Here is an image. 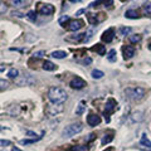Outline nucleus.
Listing matches in <instances>:
<instances>
[{
  "label": "nucleus",
  "instance_id": "f257e3e1",
  "mask_svg": "<svg viewBox=\"0 0 151 151\" xmlns=\"http://www.w3.org/2000/svg\"><path fill=\"white\" fill-rule=\"evenodd\" d=\"M48 98L54 105H62L63 102L67 101L68 94L60 87H50L48 91Z\"/></svg>",
  "mask_w": 151,
  "mask_h": 151
},
{
  "label": "nucleus",
  "instance_id": "f03ea898",
  "mask_svg": "<svg viewBox=\"0 0 151 151\" xmlns=\"http://www.w3.org/2000/svg\"><path fill=\"white\" fill-rule=\"evenodd\" d=\"M126 97L131 101H140L146 94V89L142 87H129L125 89Z\"/></svg>",
  "mask_w": 151,
  "mask_h": 151
},
{
  "label": "nucleus",
  "instance_id": "7ed1b4c3",
  "mask_svg": "<svg viewBox=\"0 0 151 151\" xmlns=\"http://www.w3.org/2000/svg\"><path fill=\"white\" fill-rule=\"evenodd\" d=\"M82 130H83L82 124H72V125L67 126L65 129H63L62 136H63V137H72V136L79 134Z\"/></svg>",
  "mask_w": 151,
  "mask_h": 151
},
{
  "label": "nucleus",
  "instance_id": "20e7f679",
  "mask_svg": "<svg viewBox=\"0 0 151 151\" xmlns=\"http://www.w3.org/2000/svg\"><path fill=\"white\" fill-rule=\"evenodd\" d=\"M87 19H88V23L91 25H96L98 23L103 22L106 19V15L103 13H98V14H87Z\"/></svg>",
  "mask_w": 151,
  "mask_h": 151
},
{
  "label": "nucleus",
  "instance_id": "39448f33",
  "mask_svg": "<svg viewBox=\"0 0 151 151\" xmlns=\"http://www.w3.org/2000/svg\"><path fill=\"white\" fill-rule=\"evenodd\" d=\"M15 83L19 84V86H30V84L35 83V79L29 74H24L22 77H18L15 79Z\"/></svg>",
  "mask_w": 151,
  "mask_h": 151
},
{
  "label": "nucleus",
  "instance_id": "423d86ee",
  "mask_svg": "<svg viewBox=\"0 0 151 151\" xmlns=\"http://www.w3.org/2000/svg\"><path fill=\"white\" fill-rule=\"evenodd\" d=\"M84 22L82 19H74V20H69V23L67 24V29L70 32H77L81 28H83Z\"/></svg>",
  "mask_w": 151,
  "mask_h": 151
},
{
  "label": "nucleus",
  "instance_id": "0eeeda50",
  "mask_svg": "<svg viewBox=\"0 0 151 151\" xmlns=\"http://www.w3.org/2000/svg\"><path fill=\"white\" fill-rule=\"evenodd\" d=\"M116 110H117V102L113 98H108L105 106V116H110Z\"/></svg>",
  "mask_w": 151,
  "mask_h": 151
},
{
  "label": "nucleus",
  "instance_id": "6e6552de",
  "mask_svg": "<svg viewBox=\"0 0 151 151\" xmlns=\"http://www.w3.org/2000/svg\"><path fill=\"white\" fill-rule=\"evenodd\" d=\"M38 5H39L38 12H39L42 15H50V14H53L55 12V8L52 5V4H38Z\"/></svg>",
  "mask_w": 151,
  "mask_h": 151
},
{
  "label": "nucleus",
  "instance_id": "1a4fd4ad",
  "mask_svg": "<svg viewBox=\"0 0 151 151\" xmlns=\"http://www.w3.org/2000/svg\"><path fill=\"white\" fill-rule=\"evenodd\" d=\"M69 86L72 87V88H74V89H82L83 87L87 86V83H86V81H84V79H82L81 77H74L72 81H70Z\"/></svg>",
  "mask_w": 151,
  "mask_h": 151
},
{
  "label": "nucleus",
  "instance_id": "9d476101",
  "mask_svg": "<svg viewBox=\"0 0 151 151\" xmlns=\"http://www.w3.org/2000/svg\"><path fill=\"white\" fill-rule=\"evenodd\" d=\"M113 38H115V29L110 28V29H107L106 32H103L101 39H102V42H105V43H111L113 40Z\"/></svg>",
  "mask_w": 151,
  "mask_h": 151
},
{
  "label": "nucleus",
  "instance_id": "9b49d317",
  "mask_svg": "<svg viewBox=\"0 0 151 151\" xmlns=\"http://www.w3.org/2000/svg\"><path fill=\"white\" fill-rule=\"evenodd\" d=\"M87 124L89 126H92V127L100 125L101 124V117L98 115H93V113H91V115L87 116Z\"/></svg>",
  "mask_w": 151,
  "mask_h": 151
},
{
  "label": "nucleus",
  "instance_id": "f8f14e48",
  "mask_svg": "<svg viewBox=\"0 0 151 151\" xmlns=\"http://www.w3.org/2000/svg\"><path fill=\"white\" fill-rule=\"evenodd\" d=\"M135 55V48L132 45H126L124 47V58L125 59H130Z\"/></svg>",
  "mask_w": 151,
  "mask_h": 151
},
{
  "label": "nucleus",
  "instance_id": "ddd939ff",
  "mask_svg": "<svg viewBox=\"0 0 151 151\" xmlns=\"http://www.w3.org/2000/svg\"><path fill=\"white\" fill-rule=\"evenodd\" d=\"M84 34H73V37H65V40L67 42H72V43H79V42H83L84 39Z\"/></svg>",
  "mask_w": 151,
  "mask_h": 151
},
{
  "label": "nucleus",
  "instance_id": "4468645a",
  "mask_svg": "<svg viewBox=\"0 0 151 151\" xmlns=\"http://www.w3.org/2000/svg\"><path fill=\"white\" fill-rule=\"evenodd\" d=\"M62 111H63L62 105H54V103H53V106H50V107L48 108L49 115H52V116L58 115V113H59V112H62Z\"/></svg>",
  "mask_w": 151,
  "mask_h": 151
},
{
  "label": "nucleus",
  "instance_id": "2eb2a0df",
  "mask_svg": "<svg viewBox=\"0 0 151 151\" xmlns=\"http://www.w3.org/2000/svg\"><path fill=\"white\" fill-rule=\"evenodd\" d=\"M100 4H105V6H110V5H112L113 4V0H96V1H93V3H91V8H96V6H98Z\"/></svg>",
  "mask_w": 151,
  "mask_h": 151
},
{
  "label": "nucleus",
  "instance_id": "dca6fc26",
  "mask_svg": "<svg viewBox=\"0 0 151 151\" xmlns=\"http://www.w3.org/2000/svg\"><path fill=\"white\" fill-rule=\"evenodd\" d=\"M142 115L144 113L141 111H135L131 113V122H140L141 120H142Z\"/></svg>",
  "mask_w": 151,
  "mask_h": 151
},
{
  "label": "nucleus",
  "instance_id": "f3484780",
  "mask_svg": "<svg viewBox=\"0 0 151 151\" xmlns=\"http://www.w3.org/2000/svg\"><path fill=\"white\" fill-rule=\"evenodd\" d=\"M86 106H87L86 101H81V102H79L78 106H77V108H76V115H77V116H81L82 113L86 111Z\"/></svg>",
  "mask_w": 151,
  "mask_h": 151
},
{
  "label": "nucleus",
  "instance_id": "a211bd4d",
  "mask_svg": "<svg viewBox=\"0 0 151 151\" xmlns=\"http://www.w3.org/2000/svg\"><path fill=\"white\" fill-rule=\"evenodd\" d=\"M140 144L144 146V147H147V149H151V141L149 140L147 135L146 134H142L141 135V140H140Z\"/></svg>",
  "mask_w": 151,
  "mask_h": 151
},
{
  "label": "nucleus",
  "instance_id": "6ab92c4d",
  "mask_svg": "<svg viewBox=\"0 0 151 151\" xmlns=\"http://www.w3.org/2000/svg\"><path fill=\"white\" fill-rule=\"evenodd\" d=\"M92 50L96 52V53H98L100 55H103L106 53V47L102 45V44H96L94 47H92Z\"/></svg>",
  "mask_w": 151,
  "mask_h": 151
},
{
  "label": "nucleus",
  "instance_id": "aec40b11",
  "mask_svg": "<svg viewBox=\"0 0 151 151\" xmlns=\"http://www.w3.org/2000/svg\"><path fill=\"white\" fill-rule=\"evenodd\" d=\"M43 69L52 72V70H55V69H57V65H55L54 63H52L50 60H45V62L43 63Z\"/></svg>",
  "mask_w": 151,
  "mask_h": 151
},
{
  "label": "nucleus",
  "instance_id": "412c9836",
  "mask_svg": "<svg viewBox=\"0 0 151 151\" xmlns=\"http://www.w3.org/2000/svg\"><path fill=\"white\" fill-rule=\"evenodd\" d=\"M50 55L53 57V58H57V59H63V58L67 57V52H64V50H55Z\"/></svg>",
  "mask_w": 151,
  "mask_h": 151
},
{
  "label": "nucleus",
  "instance_id": "4be33fe9",
  "mask_svg": "<svg viewBox=\"0 0 151 151\" xmlns=\"http://www.w3.org/2000/svg\"><path fill=\"white\" fill-rule=\"evenodd\" d=\"M125 17L129 18V19H137L139 18V13L135 10V9H130L125 13Z\"/></svg>",
  "mask_w": 151,
  "mask_h": 151
},
{
  "label": "nucleus",
  "instance_id": "5701e85b",
  "mask_svg": "<svg viewBox=\"0 0 151 151\" xmlns=\"http://www.w3.org/2000/svg\"><path fill=\"white\" fill-rule=\"evenodd\" d=\"M107 59H108V62H116V59H117V52L115 49H111L110 52H108V54H107Z\"/></svg>",
  "mask_w": 151,
  "mask_h": 151
},
{
  "label": "nucleus",
  "instance_id": "b1692460",
  "mask_svg": "<svg viewBox=\"0 0 151 151\" xmlns=\"http://www.w3.org/2000/svg\"><path fill=\"white\" fill-rule=\"evenodd\" d=\"M141 39H142V37H141L140 34H134V35H130V37H129L130 43H132V44H137V43H140Z\"/></svg>",
  "mask_w": 151,
  "mask_h": 151
},
{
  "label": "nucleus",
  "instance_id": "393cba45",
  "mask_svg": "<svg viewBox=\"0 0 151 151\" xmlns=\"http://www.w3.org/2000/svg\"><path fill=\"white\" fill-rule=\"evenodd\" d=\"M91 76H92V78H94V79H101L103 76H105V73H103L102 70H100V69H93Z\"/></svg>",
  "mask_w": 151,
  "mask_h": 151
},
{
  "label": "nucleus",
  "instance_id": "a878e982",
  "mask_svg": "<svg viewBox=\"0 0 151 151\" xmlns=\"http://www.w3.org/2000/svg\"><path fill=\"white\" fill-rule=\"evenodd\" d=\"M8 77L12 78V79H17V78L19 77V70L15 69V68H12V69L8 72Z\"/></svg>",
  "mask_w": 151,
  "mask_h": 151
},
{
  "label": "nucleus",
  "instance_id": "bb28decb",
  "mask_svg": "<svg viewBox=\"0 0 151 151\" xmlns=\"http://www.w3.org/2000/svg\"><path fill=\"white\" fill-rule=\"evenodd\" d=\"M69 20H70V18H69V15H63L62 18L59 19V24L62 25V27H65L69 23Z\"/></svg>",
  "mask_w": 151,
  "mask_h": 151
},
{
  "label": "nucleus",
  "instance_id": "cd10ccee",
  "mask_svg": "<svg viewBox=\"0 0 151 151\" xmlns=\"http://www.w3.org/2000/svg\"><path fill=\"white\" fill-rule=\"evenodd\" d=\"M131 32H132V28H130V27H122L120 29L121 35H129Z\"/></svg>",
  "mask_w": 151,
  "mask_h": 151
},
{
  "label": "nucleus",
  "instance_id": "c85d7f7f",
  "mask_svg": "<svg viewBox=\"0 0 151 151\" xmlns=\"http://www.w3.org/2000/svg\"><path fill=\"white\" fill-rule=\"evenodd\" d=\"M142 9H144V13L146 15H150L151 14V3H145L142 5Z\"/></svg>",
  "mask_w": 151,
  "mask_h": 151
},
{
  "label": "nucleus",
  "instance_id": "c756f323",
  "mask_svg": "<svg viewBox=\"0 0 151 151\" xmlns=\"http://www.w3.org/2000/svg\"><path fill=\"white\" fill-rule=\"evenodd\" d=\"M112 140H113V135H112V134L106 135L105 137L102 139V144H103V145H106V144H108V142H111Z\"/></svg>",
  "mask_w": 151,
  "mask_h": 151
},
{
  "label": "nucleus",
  "instance_id": "7c9ffc66",
  "mask_svg": "<svg viewBox=\"0 0 151 151\" xmlns=\"http://www.w3.org/2000/svg\"><path fill=\"white\" fill-rule=\"evenodd\" d=\"M40 137H42V136H40ZM40 137L32 139V140H22V141H20V145H29V144H33V142H35V141H38V140H40Z\"/></svg>",
  "mask_w": 151,
  "mask_h": 151
},
{
  "label": "nucleus",
  "instance_id": "2f4dec72",
  "mask_svg": "<svg viewBox=\"0 0 151 151\" xmlns=\"http://www.w3.org/2000/svg\"><path fill=\"white\" fill-rule=\"evenodd\" d=\"M28 19H29V20H32V22H35L37 20V13L35 12H33V10H30L29 13H28Z\"/></svg>",
  "mask_w": 151,
  "mask_h": 151
},
{
  "label": "nucleus",
  "instance_id": "473e14b6",
  "mask_svg": "<svg viewBox=\"0 0 151 151\" xmlns=\"http://www.w3.org/2000/svg\"><path fill=\"white\" fill-rule=\"evenodd\" d=\"M92 34H93V29H89V30L86 33V35H84V39H83L84 43H87V42L91 39V38H92Z\"/></svg>",
  "mask_w": 151,
  "mask_h": 151
},
{
  "label": "nucleus",
  "instance_id": "72a5a7b5",
  "mask_svg": "<svg viewBox=\"0 0 151 151\" xmlns=\"http://www.w3.org/2000/svg\"><path fill=\"white\" fill-rule=\"evenodd\" d=\"M10 4L14 8H19V6L23 5V1L22 0H10Z\"/></svg>",
  "mask_w": 151,
  "mask_h": 151
},
{
  "label": "nucleus",
  "instance_id": "f704fd0d",
  "mask_svg": "<svg viewBox=\"0 0 151 151\" xmlns=\"http://www.w3.org/2000/svg\"><path fill=\"white\" fill-rule=\"evenodd\" d=\"M8 86H9V82L6 81V79H1V78H0V89H5Z\"/></svg>",
  "mask_w": 151,
  "mask_h": 151
},
{
  "label": "nucleus",
  "instance_id": "c9c22d12",
  "mask_svg": "<svg viewBox=\"0 0 151 151\" xmlns=\"http://www.w3.org/2000/svg\"><path fill=\"white\" fill-rule=\"evenodd\" d=\"M6 10H8V8H6V5H5V3L0 1V14L6 13Z\"/></svg>",
  "mask_w": 151,
  "mask_h": 151
},
{
  "label": "nucleus",
  "instance_id": "e433bc0d",
  "mask_svg": "<svg viewBox=\"0 0 151 151\" xmlns=\"http://www.w3.org/2000/svg\"><path fill=\"white\" fill-rule=\"evenodd\" d=\"M10 141L9 140H0V146L1 147H6V146H10Z\"/></svg>",
  "mask_w": 151,
  "mask_h": 151
},
{
  "label": "nucleus",
  "instance_id": "4c0bfd02",
  "mask_svg": "<svg viewBox=\"0 0 151 151\" xmlns=\"http://www.w3.org/2000/svg\"><path fill=\"white\" fill-rule=\"evenodd\" d=\"M12 15L13 17H17V18H24V14L20 13V12H15V10L12 12Z\"/></svg>",
  "mask_w": 151,
  "mask_h": 151
},
{
  "label": "nucleus",
  "instance_id": "58836bf2",
  "mask_svg": "<svg viewBox=\"0 0 151 151\" xmlns=\"http://www.w3.org/2000/svg\"><path fill=\"white\" fill-rule=\"evenodd\" d=\"M34 57H37V58H40V57H43V55H45V52L44 50H39V52H35L34 54H33Z\"/></svg>",
  "mask_w": 151,
  "mask_h": 151
},
{
  "label": "nucleus",
  "instance_id": "ea45409f",
  "mask_svg": "<svg viewBox=\"0 0 151 151\" xmlns=\"http://www.w3.org/2000/svg\"><path fill=\"white\" fill-rule=\"evenodd\" d=\"M25 134H27L28 136H30V137H35V136H37V135H35V132H33V131H27Z\"/></svg>",
  "mask_w": 151,
  "mask_h": 151
},
{
  "label": "nucleus",
  "instance_id": "a19ab883",
  "mask_svg": "<svg viewBox=\"0 0 151 151\" xmlns=\"http://www.w3.org/2000/svg\"><path fill=\"white\" fill-rule=\"evenodd\" d=\"M91 63H92L91 58H86V59H84V64H91Z\"/></svg>",
  "mask_w": 151,
  "mask_h": 151
},
{
  "label": "nucleus",
  "instance_id": "79ce46f5",
  "mask_svg": "<svg viewBox=\"0 0 151 151\" xmlns=\"http://www.w3.org/2000/svg\"><path fill=\"white\" fill-rule=\"evenodd\" d=\"M84 12H86V9H81V10L77 12V14H76V15H79V14H82V13H84Z\"/></svg>",
  "mask_w": 151,
  "mask_h": 151
},
{
  "label": "nucleus",
  "instance_id": "37998d69",
  "mask_svg": "<svg viewBox=\"0 0 151 151\" xmlns=\"http://www.w3.org/2000/svg\"><path fill=\"white\" fill-rule=\"evenodd\" d=\"M12 151H22V150H20V149H18V147H13Z\"/></svg>",
  "mask_w": 151,
  "mask_h": 151
},
{
  "label": "nucleus",
  "instance_id": "c03bdc74",
  "mask_svg": "<svg viewBox=\"0 0 151 151\" xmlns=\"http://www.w3.org/2000/svg\"><path fill=\"white\" fill-rule=\"evenodd\" d=\"M149 49L151 50V42H150V43H149Z\"/></svg>",
  "mask_w": 151,
  "mask_h": 151
},
{
  "label": "nucleus",
  "instance_id": "a18cd8bd",
  "mask_svg": "<svg viewBox=\"0 0 151 151\" xmlns=\"http://www.w3.org/2000/svg\"><path fill=\"white\" fill-rule=\"evenodd\" d=\"M69 1H72V3H76V1H78V0H69Z\"/></svg>",
  "mask_w": 151,
  "mask_h": 151
},
{
  "label": "nucleus",
  "instance_id": "49530a36",
  "mask_svg": "<svg viewBox=\"0 0 151 151\" xmlns=\"http://www.w3.org/2000/svg\"><path fill=\"white\" fill-rule=\"evenodd\" d=\"M107 151H113V150H112V149H108V150H107Z\"/></svg>",
  "mask_w": 151,
  "mask_h": 151
},
{
  "label": "nucleus",
  "instance_id": "de8ad7c7",
  "mask_svg": "<svg viewBox=\"0 0 151 151\" xmlns=\"http://www.w3.org/2000/svg\"><path fill=\"white\" fill-rule=\"evenodd\" d=\"M122 1H124V0H122Z\"/></svg>",
  "mask_w": 151,
  "mask_h": 151
}]
</instances>
